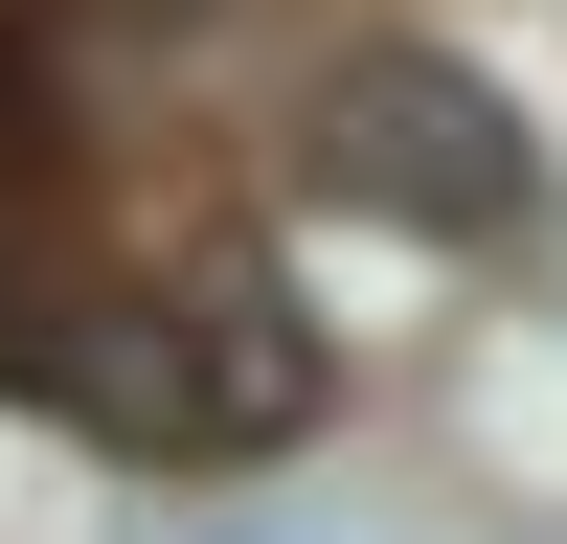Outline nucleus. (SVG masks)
Returning <instances> with one entry per match:
<instances>
[{"label": "nucleus", "instance_id": "2", "mask_svg": "<svg viewBox=\"0 0 567 544\" xmlns=\"http://www.w3.org/2000/svg\"><path fill=\"white\" fill-rule=\"evenodd\" d=\"M296 408H318V341L250 295V272H227V295H182V341L136 363V431H296Z\"/></svg>", "mask_w": 567, "mask_h": 544}, {"label": "nucleus", "instance_id": "1", "mask_svg": "<svg viewBox=\"0 0 567 544\" xmlns=\"http://www.w3.org/2000/svg\"><path fill=\"white\" fill-rule=\"evenodd\" d=\"M318 181H341L363 227H432V250H499V227H523V114H499L477 69H454V45H363L341 91H318Z\"/></svg>", "mask_w": 567, "mask_h": 544}]
</instances>
